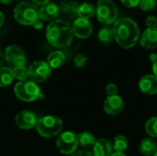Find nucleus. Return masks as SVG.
I'll return each instance as SVG.
<instances>
[{"label": "nucleus", "mask_w": 157, "mask_h": 156, "mask_svg": "<svg viewBox=\"0 0 157 156\" xmlns=\"http://www.w3.org/2000/svg\"><path fill=\"white\" fill-rule=\"evenodd\" d=\"M106 93L108 94V96H115L118 93V87L115 84H109L106 86Z\"/></svg>", "instance_id": "obj_29"}, {"label": "nucleus", "mask_w": 157, "mask_h": 156, "mask_svg": "<svg viewBox=\"0 0 157 156\" xmlns=\"http://www.w3.org/2000/svg\"><path fill=\"white\" fill-rule=\"evenodd\" d=\"M77 139H78V143L79 145H81L84 148H90L93 147L97 142L95 136L87 131H84L81 132L77 135Z\"/></svg>", "instance_id": "obj_22"}, {"label": "nucleus", "mask_w": 157, "mask_h": 156, "mask_svg": "<svg viewBox=\"0 0 157 156\" xmlns=\"http://www.w3.org/2000/svg\"><path fill=\"white\" fill-rule=\"evenodd\" d=\"M32 1V3L34 4V5H36L37 6H43V5H45V4H47V3H49V2H51V0H31Z\"/></svg>", "instance_id": "obj_34"}, {"label": "nucleus", "mask_w": 157, "mask_h": 156, "mask_svg": "<svg viewBox=\"0 0 157 156\" xmlns=\"http://www.w3.org/2000/svg\"><path fill=\"white\" fill-rule=\"evenodd\" d=\"M5 57L6 62L12 67L25 66L27 57L24 50L18 45H9L5 51Z\"/></svg>", "instance_id": "obj_9"}, {"label": "nucleus", "mask_w": 157, "mask_h": 156, "mask_svg": "<svg viewBox=\"0 0 157 156\" xmlns=\"http://www.w3.org/2000/svg\"><path fill=\"white\" fill-rule=\"evenodd\" d=\"M46 39L55 48H65L71 45L74 39L72 25L65 19H54L46 28Z\"/></svg>", "instance_id": "obj_1"}, {"label": "nucleus", "mask_w": 157, "mask_h": 156, "mask_svg": "<svg viewBox=\"0 0 157 156\" xmlns=\"http://www.w3.org/2000/svg\"><path fill=\"white\" fill-rule=\"evenodd\" d=\"M145 131L151 138H157V117H152L146 121Z\"/></svg>", "instance_id": "obj_25"}, {"label": "nucleus", "mask_w": 157, "mask_h": 156, "mask_svg": "<svg viewBox=\"0 0 157 156\" xmlns=\"http://www.w3.org/2000/svg\"><path fill=\"white\" fill-rule=\"evenodd\" d=\"M110 156H126L124 154V153H118V152H115V153H112V154Z\"/></svg>", "instance_id": "obj_38"}, {"label": "nucleus", "mask_w": 157, "mask_h": 156, "mask_svg": "<svg viewBox=\"0 0 157 156\" xmlns=\"http://www.w3.org/2000/svg\"><path fill=\"white\" fill-rule=\"evenodd\" d=\"M13 0H0V2L2 3V4H4V5H7V4H9V3H11Z\"/></svg>", "instance_id": "obj_39"}, {"label": "nucleus", "mask_w": 157, "mask_h": 156, "mask_svg": "<svg viewBox=\"0 0 157 156\" xmlns=\"http://www.w3.org/2000/svg\"><path fill=\"white\" fill-rule=\"evenodd\" d=\"M39 14H40V19L42 21H52L56 19V17L59 16L60 9L59 6L52 2H49L39 8Z\"/></svg>", "instance_id": "obj_14"}, {"label": "nucleus", "mask_w": 157, "mask_h": 156, "mask_svg": "<svg viewBox=\"0 0 157 156\" xmlns=\"http://www.w3.org/2000/svg\"><path fill=\"white\" fill-rule=\"evenodd\" d=\"M77 135L74 131H64L59 134L56 141V147L64 155H72L78 147Z\"/></svg>", "instance_id": "obj_7"}, {"label": "nucleus", "mask_w": 157, "mask_h": 156, "mask_svg": "<svg viewBox=\"0 0 157 156\" xmlns=\"http://www.w3.org/2000/svg\"><path fill=\"white\" fill-rule=\"evenodd\" d=\"M96 14L98 21L103 25H109L117 20L119 10L111 0H99L96 7Z\"/></svg>", "instance_id": "obj_6"}, {"label": "nucleus", "mask_w": 157, "mask_h": 156, "mask_svg": "<svg viewBox=\"0 0 157 156\" xmlns=\"http://www.w3.org/2000/svg\"><path fill=\"white\" fill-rule=\"evenodd\" d=\"M33 27H34V29H42V27H43V21L41 20V19H38L33 25H32Z\"/></svg>", "instance_id": "obj_33"}, {"label": "nucleus", "mask_w": 157, "mask_h": 156, "mask_svg": "<svg viewBox=\"0 0 157 156\" xmlns=\"http://www.w3.org/2000/svg\"><path fill=\"white\" fill-rule=\"evenodd\" d=\"M14 93L23 102H32L39 98H43L40 86L30 79L17 82L14 87Z\"/></svg>", "instance_id": "obj_4"}, {"label": "nucleus", "mask_w": 157, "mask_h": 156, "mask_svg": "<svg viewBox=\"0 0 157 156\" xmlns=\"http://www.w3.org/2000/svg\"><path fill=\"white\" fill-rule=\"evenodd\" d=\"M124 108V101L121 97L109 96L104 101V110L110 116H117L122 112Z\"/></svg>", "instance_id": "obj_12"}, {"label": "nucleus", "mask_w": 157, "mask_h": 156, "mask_svg": "<svg viewBox=\"0 0 157 156\" xmlns=\"http://www.w3.org/2000/svg\"><path fill=\"white\" fill-rule=\"evenodd\" d=\"M35 128L40 136L51 138L61 133L63 130V120L59 117L47 115L38 120Z\"/></svg>", "instance_id": "obj_5"}, {"label": "nucleus", "mask_w": 157, "mask_h": 156, "mask_svg": "<svg viewBox=\"0 0 157 156\" xmlns=\"http://www.w3.org/2000/svg\"><path fill=\"white\" fill-rule=\"evenodd\" d=\"M59 9H60V13L66 18L76 19L78 17V15H77L78 5L75 2H73V1L64 2L61 5Z\"/></svg>", "instance_id": "obj_17"}, {"label": "nucleus", "mask_w": 157, "mask_h": 156, "mask_svg": "<svg viewBox=\"0 0 157 156\" xmlns=\"http://www.w3.org/2000/svg\"><path fill=\"white\" fill-rule=\"evenodd\" d=\"M72 29L74 32V36L83 40L87 39L93 31L91 22L86 18L82 17H77L76 19H75L72 25Z\"/></svg>", "instance_id": "obj_10"}, {"label": "nucleus", "mask_w": 157, "mask_h": 156, "mask_svg": "<svg viewBox=\"0 0 157 156\" xmlns=\"http://www.w3.org/2000/svg\"><path fill=\"white\" fill-rule=\"evenodd\" d=\"M121 3L127 7H135L139 6L141 0H121Z\"/></svg>", "instance_id": "obj_31"}, {"label": "nucleus", "mask_w": 157, "mask_h": 156, "mask_svg": "<svg viewBox=\"0 0 157 156\" xmlns=\"http://www.w3.org/2000/svg\"><path fill=\"white\" fill-rule=\"evenodd\" d=\"M13 69L9 67L0 68V87H6L12 84L14 80Z\"/></svg>", "instance_id": "obj_21"}, {"label": "nucleus", "mask_w": 157, "mask_h": 156, "mask_svg": "<svg viewBox=\"0 0 157 156\" xmlns=\"http://www.w3.org/2000/svg\"><path fill=\"white\" fill-rule=\"evenodd\" d=\"M39 12V8L36 5L24 1L17 4L15 7L14 17L21 25L32 26L40 18Z\"/></svg>", "instance_id": "obj_3"}, {"label": "nucleus", "mask_w": 157, "mask_h": 156, "mask_svg": "<svg viewBox=\"0 0 157 156\" xmlns=\"http://www.w3.org/2000/svg\"><path fill=\"white\" fill-rule=\"evenodd\" d=\"M98 38L103 44L108 45V44L111 43V41L113 40V38H114L113 31L109 27H103L98 31Z\"/></svg>", "instance_id": "obj_24"}, {"label": "nucleus", "mask_w": 157, "mask_h": 156, "mask_svg": "<svg viewBox=\"0 0 157 156\" xmlns=\"http://www.w3.org/2000/svg\"><path fill=\"white\" fill-rule=\"evenodd\" d=\"M112 31L117 43L124 49L133 47L140 36L138 25L132 18L128 17L117 19L114 23Z\"/></svg>", "instance_id": "obj_2"}, {"label": "nucleus", "mask_w": 157, "mask_h": 156, "mask_svg": "<svg viewBox=\"0 0 157 156\" xmlns=\"http://www.w3.org/2000/svg\"><path fill=\"white\" fill-rule=\"evenodd\" d=\"M71 156H94L92 153L86 151V150H78L75 151Z\"/></svg>", "instance_id": "obj_32"}, {"label": "nucleus", "mask_w": 157, "mask_h": 156, "mask_svg": "<svg viewBox=\"0 0 157 156\" xmlns=\"http://www.w3.org/2000/svg\"><path fill=\"white\" fill-rule=\"evenodd\" d=\"M113 147L111 143L107 139H99L93 146L94 156H110L112 154Z\"/></svg>", "instance_id": "obj_16"}, {"label": "nucleus", "mask_w": 157, "mask_h": 156, "mask_svg": "<svg viewBox=\"0 0 157 156\" xmlns=\"http://www.w3.org/2000/svg\"><path fill=\"white\" fill-rule=\"evenodd\" d=\"M139 149H140L141 154L144 155L154 156L157 151V144L153 139L146 138L141 142Z\"/></svg>", "instance_id": "obj_19"}, {"label": "nucleus", "mask_w": 157, "mask_h": 156, "mask_svg": "<svg viewBox=\"0 0 157 156\" xmlns=\"http://www.w3.org/2000/svg\"><path fill=\"white\" fill-rule=\"evenodd\" d=\"M146 26L149 29H154V28H157V18L155 16H149L146 18Z\"/></svg>", "instance_id": "obj_30"}, {"label": "nucleus", "mask_w": 157, "mask_h": 156, "mask_svg": "<svg viewBox=\"0 0 157 156\" xmlns=\"http://www.w3.org/2000/svg\"><path fill=\"white\" fill-rule=\"evenodd\" d=\"M154 156H157V151H156V152H155V154H154Z\"/></svg>", "instance_id": "obj_40"}, {"label": "nucleus", "mask_w": 157, "mask_h": 156, "mask_svg": "<svg viewBox=\"0 0 157 156\" xmlns=\"http://www.w3.org/2000/svg\"><path fill=\"white\" fill-rule=\"evenodd\" d=\"M153 72H154V75L157 77V61L153 63Z\"/></svg>", "instance_id": "obj_36"}, {"label": "nucleus", "mask_w": 157, "mask_h": 156, "mask_svg": "<svg viewBox=\"0 0 157 156\" xmlns=\"http://www.w3.org/2000/svg\"><path fill=\"white\" fill-rule=\"evenodd\" d=\"M4 21H5V17H4V14L0 11V28L2 27V25L4 24Z\"/></svg>", "instance_id": "obj_37"}, {"label": "nucleus", "mask_w": 157, "mask_h": 156, "mask_svg": "<svg viewBox=\"0 0 157 156\" xmlns=\"http://www.w3.org/2000/svg\"><path fill=\"white\" fill-rule=\"evenodd\" d=\"M139 6L141 9L144 11H151L155 7L156 1L155 0H141Z\"/></svg>", "instance_id": "obj_27"}, {"label": "nucleus", "mask_w": 157, "mask_h": 156, "mask_svg": "<svg viewBox=\"0 0 157 156\" xmlns=\"http://www.w3.org/2000/svg\"><path fill=\"white\" fill-rule=\"evenodd\" d=\"M14 77L17 79L18 81H24L27 80L29 77V71L26 66H18L13 68Z\"/></svg>", "instance_id": "obj_26"}, {"label": "nucleus", "mask_w": 157, "mask_h": 156, "mask_svg": "<svg viewBox=\"0 0 157 156\" xmlns=\"http://www.w3.org/2000/svg\"><path fill=\"white\" fill-rule=\"evenodd\" d=\"M29 77L31 81L37 83L45 82L50 76L52 69L44 61H35L28 68Z\"/></svg>", "instance_id": "obj_8"}, {"label": "nucleus", "mask_w": 157, "mask_h": 156, "mask_svg": "<svg viewBox=\"0 0 157 156\" xmlns=\"http://www.w3.org/2000/svg\"><path fill=\"white\" fill-rule=\"evenodd\" d=\"M149 59H150V61H151L153 63H155L157 61V54L156 53H151V54L149 55Z\"/></svg>", "instance_id": "obj_35"}, {"label": "nucleus", "mask_w": 157, "mask_h": 156, "mask_svg": "<svg viewBox=\"0 0 157 156\" xmlns=\"http://www.w3.org/2000/svg\"><path fill=\"white\" fill-rule=\"evenodd\" d=\"M86 63V57L84 54H78L75 58V64L77 68H82Z\"/></svg>", "instance_id": "obj_28"}, {"label": "nucleus", "mask_w": 157, "mask_h": 156, "mask_svg": "<svg viewBox=\"0 0 157 156\" xmlns=\"http://www.w3.org/2000/svg\"><path fill=\"white\" fill-rule=\"evenodd\" d=\"M141 45L145 49H155L157 47V28L147 29L142 34Z\"/></svg>", "instance_id": "obj_15"}, {"label": "nucleus", "mask_w": 157, "mask_h": 156, "mask_svg": "<svg viewBox=\"0 0 157 156\" xmlns=\"http://www.w3.org/2000/svg\"><path fill=\"white\" fill-rule=\"evenodd\" d=\"M129 146L128 140L123 135H118L114 138L112 147L118 153H124Z\"/></svg>", "instance_id": "obj_23"}, {"label": "nucleus", "mask_w": 157, "mask_h": 156, "mask_svg": "<svg viewBox=\"0 0 157 156\" xmlns=\"http://www.w3.org/2000/svg\"><path fill=\"white\" fill-rule=\"evenodd\" d=\"M95 14H96V8L93 4L88 2H84L78 5V9H77L78 17L88 19L92 17Z\"/></svg>", "instance_id": "obj_20"}, {"label": "nucleus", "mask_w": 157, "mask_h": 156, "mask_svg": "<svg viewBox=\"0 0 157 156\" xmlns=\"http://www.w3.org/2000/svg\"><path fill=\"white\" fill-rule=\"evenodd\" d=\"M65 62V55L61 51H54L47 57V63L51 69H58L63 65Z\"/></svg>", "instance_id": "obj_18"}, {"label": "nucleus", "mask_w": 157, "mask_h": 156, "mask_svg": "<svg viewBox=\"0 0 157 156\" xmlns=\"http://www.w3.org/2000/svg\"><path fill=\"white\" fill-rule=\"evenodd\" d=\"M36 115L29 110H21L19 111L15 118V122L17 126L22 130H29L36 126L37 124Z\"/></svg>", "instance_id": "obj_11"}, {"label": "nucleus", "mask_w": 157, "mask_h": 156, "mask_svg": "<svg viewBox=\"0 0 157 156\" xmlns=\"http://www.w3.org/2000/svg\"><path fill=\"white\" fill-rule=\"evenodd\" d=\"M139 88L145 95H155L157 93V77L154 74H147L141 78Z\"/></svg>", "instance_id": "obj_13"}]
</instances>
